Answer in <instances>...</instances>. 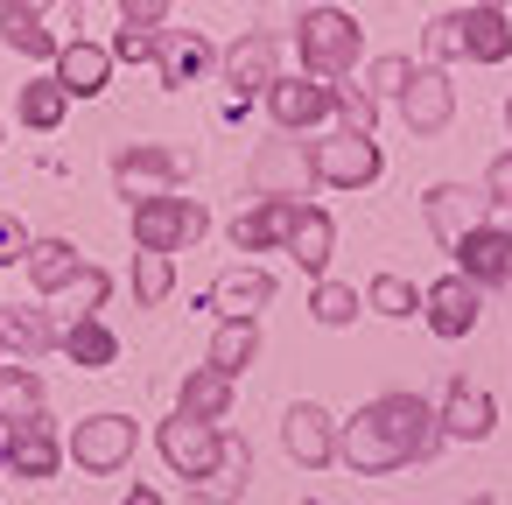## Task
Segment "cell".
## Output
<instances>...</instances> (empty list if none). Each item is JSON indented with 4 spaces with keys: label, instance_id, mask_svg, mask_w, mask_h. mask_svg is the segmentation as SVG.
<instances>
[{
    "label": "cell",
    "instance_id": "1",
    "mask_svg": "<svg viewBox=\"0 0 512 505\" xmlns=\"http://www.w3.org/2000/svg\"><path fill=\"white\" fill-rule=\"evenodd\" d=\"M435 449H442V428L421 393H379L351 421H337V456L358 477H393L407 463H428Z\"/></svg>",
    "mask_w": 512,
    "mask_h": 505
},
{
    "label": "cell",
    "instance_id": "2",
    "mask_svg": "<svg viewBox=\"0 0 512 505\" xmlns=\"http://www.w3.org/2000/svg\"><path fill=\"white\" fill-rule=\"evenodd\" d=\"M295 57H302V78L344 85V78L365 64V29H358V15L330 8V0L302 8V22H295Z\"/></svg>",
    "mask_w": 512,
    "mask_h": 505
},
{
    "label": "cell",
    "instance_id": "3",
    "mask_svg": "<svg viewBox=\"0 0 512 505\" xmlns=\"http://www.w3.org/2000/svg\"><path fill=\"white\" fill-rule=\"evenodd\" d=\"M211 232V211L197 204V197H141L134 204V253H162V260H176V253H190L197 239Z\"/></svg>",
    "mask_w": 512,
    "mask_h": 505
},
{
    "label": "cell",
    "instance_id": "4",
    "mask_svg": "<svg viewBox=\"0 0 512 505\" xmlns=\"http://www.w3.org/2000/svg\"><path fill=\"white\" fill-rule=\"evenodd\" d=\"M309 176H316L323 190L358 197V190H372V183L386 176V155H379V141H365V134H323V141H309Z\"/></svg>",
    "mask_w": 512,
    "mask_h": 505
},
{
    "label": "cell",
    "instance_id": "5",
    "mask_svg": "<svg viewBox=\"0 0 512 505\" xmlns=\"http://www.w3.org/2000/svg\"><path fill=\"white\" fill-rule=\"evenodd\" d=\"M183 176H190V155H183V148H162V141H127V148H113V183L127 190V204L169 197Z\"/></svg>",
    "mask_w": 512,
    "mask_h": 505
},
{
    "label": "cell",
    "instance_id": "6",
    "mask_svg": "<svg viewBox=\"0 0 512 505\" xmlns=\"http://www.w3.org/2000/svg\"><path fill=\"white\" fill-rule=\"evenodd\" d=\"M134 421L127 414H85L78 428H71V442H64V456L78 463V470H92V477H120L127 463H134Z\"/></svg>",
    "mask_w": 512,
    "mask_h": 505
},
{
    "label": "cell",
    "instance_id": "7",
    "mask_svg": "<svg viewBox=\"0 0 512 505\" xmlns=\"http://www.w3.org/2000/svg\"><path fill=\"white\" fill-rule=\"evenodd\" d=\"M155 449H162V463H169L183 484H204V477L225 463V428H218V421L169 414V421H162V435H155Z\"/></svg>",
    "mask_w": 512,
    "mask_h": 505
},
{
    "label": "cell",
    "instance_id": "8",
    "mask_svg": "<svg viewBox=\"0 0 512 505\" xmlns=\"http://www.w3.org/2000/svg\"><path fill=\"white\" fill-rule=\"evenodd\" d=\"M449 260H456V274L477 288V295H491V288H512V225H470L456 246H449Z\"/></svg>",
    "mask_w": 512,
    "mask_h": 505
},
{
    "label": "cell",
    "instance_id": "9",
    "mask_svg": "<svg viewBox=\"0 0 512 505\" xmlns=\"http://www.w3.org/2000/svg\"><path fill=\"white\" fill-rule=\"evenodd\" d=\"M274 64H281V43H274L267 29H246V36H232V43L218 50V78L232 85V99H239V106H246V99H260V92L281 78Z\"/></svg>",
    "mask_w": 512,
    "mask_h": 505
},
{
    "label": "cell",
    "instance_id": "10",
    "mask_svg": "<svg viewBox=\"0 0 512 505\" xmlns=\"http://www.w3.org/2000/svg\"><path fill=\"white\" fill-rule=\"evenodd\" d=\"M421 323H428L442 344H463V337L484 323V295H477L463 274H442V281L421 288Z\"/></svg>",
    "mask_w": 512,
    "mask_h": 505
},
{
    "label": "cell",
    "instance_id": "11",
    "mask_svg": "<svg viewBox=\"0 0 512 505\" xmlns=\"http://www.w3.org/2000/svg\"><path fill=\"white\" fill-rule=\"evenodd\" d=\"M260 99H267V120H274L281 134H316V127L330 120V85H323V78H302V71H295V78H274Z\"/></svg>",
    "mask_w": 512,
    "mask_h": 505
},
{
    "label": "cell",
    "instance_id": "12",
    "mask_svg": "<svg viewBox=\"0 0 512 505\" xmlns=\"http://www.w3.org/2000/svg\"><path fill=\"white\" fill-rule=\"evenodd\" d=\"M400 106V120H407V134H442L449 120H456V85H449V71H435V64H414V78H407V92L393 99Z\"/></svg>",
    "mask_w": 512,
    "mask_h": 505
},
{
    "label": "cell",
    "instance_id": "13",
    "mask_svg": "<svg viewBox=\"0 0 512 505\" xmlns=\"http://www.w3.org/2000/svg\"><path fill=\"white\" fill-rule=\"evenodd\" d=\"M281 449H288L302 470L337 463V414H330V407H316V400H295V407L281 414Z\"/></svg>",
    "mask_w": 512,
    "mask_h": 505
},
{
    "label": "cell",
    "instance_id": "14",
    "mask_svg": "<svg viewBox=\"0 0 512 505\" xmlns=\"http://www.w3.org/2000/svg\"><path fill=\"white\" fill-rule=\"evenodd\" d=\"M302 218V197H253L239 218H232V246L239 253H281L288 232Z\"/></svg>",
    "mask_w": 512,
    "mask_h": 505
},
{
    "label": "cell",
    "instance_id": "15",
    "mask_svg": "<svg viewBox=\"0 0 512 505\" xmlns=\"http://www.w3.org/2000/svg\"><path fill=\"white\" fill-rule=\"evenodd\" d=\"M267 302H274V274L267 267H225L204 288V309H218V323H260Z\"/></svg>",
    "mask_w": 512,
    "mask_h": 505
},
{
    "label": "cell",
    "instance_id": "16",
    "mask_svg": "<svg viewBox=\"0 0 512 505\" xmlns=\"http://www.w3.org/2000/svg\"><path fill=\"white\" fill-rule=\"evenodd\" d=\"M246 183L253 197H302L316 176H309V148L302 141H267L253 162H246Z\"/></svg>",
    "mask_w": 512,
    "mask_h": 505
},
{
    "label": "cell",
    "instance_id": "17",
    "mask_svg": "<svg viewBox=\"0 0 512 505\" xmlns=\"http://www.w3.org/2000/svg\"><path fill=\"white\" fill-rule=\"evenodd\" d=\"M421 218H428L435 246H456L470 225H484V190H470V183H428L421 190Z\"/></svg>",
    "mask_w": 512,
    "mask_h": 505
},
{
    "label": "cell",
    "instance_id": "18",
    "mask_svg": "<svg viewBox=\"0 0 512 505\" xmlns=\"http://www.w3.org/2000/svg\"><path fill=\"white\" fill-rule=\"evenodd\" d=\"M435 428H442V442H484L498 428V400L470 379H449V393L435 407Z\"/></svg>",
    "mask_w": 512,
    "mask_h": 505
},
{
    "label": "cell",
    "instance_id": "19",
    "mask_svg": "<svg viewBox=\"0 0 512 505\" xmlns=\"http://www.w3.org/2000/svg\"><path fill=\"white\" fill-rule=\"evenodd\" d=\"M64 463V442L50 435V421H22V428H0V470L8 477H57Z\"/></svg>",
    "mask_w": 512,
    "mask_h": 505
},
{
    "label": "cell",
    "instance_id": "20",
    "mask_svg": "<svg viewBox=\"0 0 512 505\" xmlns=\"http://www.w3.org/2000/svg\"><path fill=\"white\" fill-rule=\"evenodd\" d=\"M211 64H218L211 36H197V29H162V43H155V71H162L169 92H190Z\"/></svg>",
    "mask_w": 512,
    "mask_h": 505
},
{
    "label": "cell",
    "instance_id": "21",
    "mask_svg": "<svg viewBox=\"0 0 512 505\" xmlns=\"http://www.w3.org/2000/svg\"><path fill=\"white\" fill-rule=\"evenodd\" d=\"M309 281H330V253H337V218L323 211V204H302V218H295V232H288V246H281Z\"/></svg>",
    "mask_w": 512,
    "mask_h": 505
},
{
    "label": "cell",
    "instance_id": "22",
    "mask_svg": "<svg viewBox=\"0 0 512 505\" xmlns=\"http://www.w3.org/2000/svg\"><path fill=\"white\" fill-rule=\"evenodd\" d=\"M50 78L64 85V99H99V92H106V78H113V57H106L99 43H85V36H78V43H64V50H57V71H50Z\"/></svg>",
    "mask_w": 512,
    "mask_h": 505
},
{
    "label": "cell",
    "instance_id": "23",
    "mask_svg": "<svg viewBox=\"0 0 512 505\" xmlns=\"http://www.w3.org/2000/svg\"><path fill=\"white\" fill-rule=\"evenodd\" d=\"M29 281H36V295H64L78 274H85V260H78V246L71 239H29Z\"/></svg>",
    "mask_w": 512,
    "mask_h": 505
},
{
    "label": "cell",
    "instance_id": "24",
    "mask_svg": "<svg viewBox=\"0 0 512 505\" xmlns=\"http://www.w3.org/2000/svg\"><path fill=\"white\" fill-rule=\"evenodd\" d=\"M232 386H239V379H225V372H211V365H190V379H183V393H176V414H190V421H218V428H225V414H232Z\"/></svg>",
    "mask_w": 512,
    "mask_h": 505
},
{
    "label": "cell",
    "instance_id": "25",
    "mask_svg": "<svg viewBox=\"0 0 512 505\" xmlns=\"http://www.w3.org/2000/svg\"><path fill=\"white\" fill-rule=\"evenodd\" d=\"M57 351H64L71 365H85V372H106V365L120 358V337H113L99 316H78V323L57 330Z\"/></svg>",
    "mask_w": 512,
    "mask_h": 505
},
{
    "label": "cell",
    "instance_id": "26",
    "mask_svg": "<svg viewBox=\"0 0 512 505\" xmlns=\"http://www.w3.org/2000/svg\"><path fill=\"white\" fill-rule=\"evenodd\" d=\"M463 57L470 64H505L512 57V22L498 8H463Z\"/></svg>",
    "mask_w": 512,
    "mask_h": 505
},
{
    "label": "cell",
    "instance_id": "27",
    "mask_svg": "<svg viewBox=\"0 0 512 505\" xmlns=\"http://www.w3.org/2000/svg\"><path fill=\"white\" fill-rule=\"evenodd\" d=\"M50 344H57L50 309H36V302H29V309H22V302H15V309H0V351H22V365H29V358L50 351Z\"/></svg>",
    "mask_w": 512,
    "mask_h": 505
},
{
    "label": "cell",
    "instance_id": "28",
    "mask_svg": "<svg viewBox=\"0 0 512 505\" xmlns=\"http://www.w3.org/2000/svg\"><path fill=\"white\" fill-rule=\"evenodd\" d=\"M246 477H253V449H246L239 435H225V463H218L204 484H190V498H197V505H232V498L246 491Z\"/></svg>",
    "mask_w": 512,
    "mask_h": 505
},
{
    "label": "cell",
    "instance_id": "29",
    "mask_svg": "<svg viewBox=\"0 0 512 505\" xmlns=\"http://www.w3.org/2000/svg\"><path fill=\"white\" fill-rule=\"evenodd\" d=\"M253 358H260V323H218V330H211V351H204V365H211V372L239 379Z\"/></svg>",
    "mask_w": 512,
    "mask_h": 505
},
{
    "label": "cell",
    "instance_id": "30",
    "mask_svg": "<svg viewBox=\"0 0 512 505\" xmlns=\"http://www.w3.org/2000/svg\"><path fill=\"white\" fill-rule=\"evenodd\" d=\"M43 414V379L29 365H0V428H22Z\"/></svg>",
    "mask_w": 512,
    "mask_h": 505
},
{
    "label": "cell",
    "instance_id": "31",
    "mask_svg": "<svg viewBox=\"0 0 512 505\" xmlns=\"http://www.w3.org/2000/svg\"><path fill=\"white\" fill-rule=\"evenodd\" d=\"M15 113H22V127H29V134H57V127H64V113H71V99H64V85H57V78H29V85H22V99H15Z\"/></svg>",
    "mask_w": 512,
    "mask_h": 505
},
{
    "label": "cell",
    "instance_id": "32",
    "mask_svg": "<svg viewBox=\"0 0 512 505\" xmlns=\"http://www.w3.org/2000/svg\"><path fill=\"white\" fill-rule=\"evenodd\" d=\"M365 309L386 316V323H407V316H421V288L407 274H372L365 281Z\"/></svg>",
    "mask_w": 512,
    "mask_h": 505
},
{
    "label": "cell",
    "instance_id": "33",
    "mask_svg": "<svg viewBox=\"0 0 512 505\" xmlns=\"http://www.w3.org/2000/svg\"><path fill=\"white\" fill-rule=\"evenodd\" d=\"M330 120H337V134H379V99L365 92V85H330Z\"/></svg>",
    "mask_w": 512,
    "mask_h": 505
},
{
    "label": "cell",
    "instance_id": "34",
    "mask_svg": "<svg viewBox=\"0 0 512 505\" xmlns=\"http://www.w3.org/2000/svg\"><path fill=\"white\" fill-rule=\"evenodd\" d=\"M0 43H8L15 57H36V64H57V36H50V22H36V15H0Z\"/></svg>",
    "mask_w": 512,
    "mask_h": 505
},
{
    "label": "cell",
    "instance_id": "35",
    "mask_svg": "<svg viewBox=\"0 0 512 505\" xmlns=\"http://www.w3.org/2000/svg\"><path fill=\"white\" fill-rule=\"evenodd\" d=\"M358 309H365V295H358L351 281H316V288H309V316H316L323 330H344V323H358Z\"/></svg>",
    "mask_w": 512,
    "mask_h": 505
},
{
    "label": "cell",
    "instance_id": "36",
    "mask_svg": "<svg viewBox=\"0 0 512 505\" xmlns=\"http://www.w3.org/2000/svg\"><path fill=\"white\" fill-rule=\"evenodd\" d=\"M421 57H428L435 71L463 64V8H442V15L428 22V36H421Z\"/></svg>",
    "mask_w": 512,
    "mask_h": 505
},
{
    "label": "cell",
    "instance_id": "37",
    "mask_svg": "<svg viewBox=\"0 0 512 505\" xmlns=\"http://www.w3.org/2000/svg\"><path fill=\"white\" fill-rule=\"evenodd\" d=\"M176 295V260H162V253H134V302L141 309H162Z\"/></svg>",
    "mask_w": 512,
    "mask_h": 505
},
{
    "label": "cell",
    "instance_id": "38",
    "mask_svg": "<svg viewBox=\"0 0 512 505\" xmlns=\"http://www.w3.org/2000/svg\"><path fill=\"white\" fill-rule=\"evenodd\" d=\"M407 78H414V57H400V50H393V57H372L358 85H365L372 99H400V92H407Z\"/></svg>",
    "mask_w": 512,
    "mask_h": 505
},
{
    "label": "cell",
    "instance_id": "39",
    "mask_svg": "<svg viewBox=\"0 0 512 505\" xmlns=\"http://www.w3.org/2000/svg\"><path fill=\"white\" fill-rule=\"evenodd\" d=\"M64 295H71V323H78V316H99V309H106V295H113V274L85 267V274H78V281H71Z\"/></svg>",
    "mask_w": 512,
    "mask_h": 505
},
{
    "label": "cell",
    "instance_id": "40",
    "mask_svg": "<svg viewBox=\"0 0 512 505\" xmlns=\"http://www.w3.org/2000/svg\"><path fill=\"white\" fill-rule=\"evenodd\" d=\"M155 43H162V29H127L120 22V36H113V64H155Z\"/></svg>",
    "mask_w": 512,
    "mask_h": 505
},
{
    "label": "cell",
    "instance_id": "41",
    "mask_svg": "<svg viewBox=\"0 0 512 505\" xmlns=\"http://www.w3.org/2000/svg\"><path fill=\"white\" fill-rule=\"evenodd\" d=\"M484 204H498V211H512V148L505 155H491V169H484Z\"/></svg>",
    "mask_w": 512,
    "mask_h": 505
},
{
    "label": "cell",
    "instance_id": "42",
    "mask_svg": "<svg viewBox=\"0 0 512 505\" xmlns=\"http://www.w3.org/2000/svg\"><path fill=\"white\" fill-rule=\"evenodd\" d=\"M113 8H120V22H127V29H162L176 0H113Z\"/></svg>",
    "mask_w": 512,
    "mask_h": 505
},
{
    "label": "cell",
    "instance_id": "43",
    "mask_svg": "<svg viewBox=\"0 0 512 505\" xmlns=\"http://www.w3.org/2000/svg\"><path fill=\"white\" fill-rule=\"evenodd\" d=\"M15 260H29V232L15 211H0V267H15Z\"/></svg>",
    "mask_w": 512,
    "mask_h": 505
},
{
    "label": "cell",
    "instance_id": "44",
    "mask_svg": "<svg viewBox=\"0 0 512 505\" xmlns=\"http://www.w3.org/2000/svg\"><path fill=\"white\" fill-rule=\"evenodd\" d=\"M0 15H36V22H43V15H50V0H0Z\"/></svg>",
    "mask_w": 512,
    "mask_h": 505
},
{
    "label": "cell",
    "instance_id": "45",
    "mask_svg": "<svg viewBox=\"0 0 512 505\" xmlns=\"http://www.w3.org/2000/svg\"><path fill=\"white\" fill-rule=\"evenodd\" d=\"M127 505H162V491H155V484H134V491H127Z\"/></svg>",
    "mask_w": 512,
    "mask_h": 505
},
{
    "label": "cell",
    "instance_id": "46",
    "mask_svg": "<svg viewBox=\"0 0 512 505\" xmlns=\"http://www.w3.org/2000/svg\"><path fill=\"white\" fill-rule=\"evenodd\" d=\"M477 8H498V15H505V8H512V0H477Z\"/></svg>",
    "mask_w": 512,
    "mask_h": 505
},
{
    "label": "cell",
    "instance_id": "47",
    "mask_svg": "<svg viewBox=\"0 0 512 505\" xmlns=\"http://www.w3.org/2000/svg\"><path fill=\"white\" fill-rule=\"evenodd\" d=\"M505 127H512V92H505Z\"/></svg>",
    "mask_w": 512,
    "mask_h": 505
},
{
    "label": "cell",
    "instance_id": "48",
    "mask_svg": "<svg viewBox=\"0 0 512 505\" xmlns=\"http://www.w3.org/2000/svg\"><path fill=\"white\" fill-rule=\"evenodd\" d=\"M0 141H8V127H0Z\"/></svg>",
    "mask_w": 512,
    "mask_h": 505
},
{
    "label": "cell",
    "instance_id": "49",
    "mask_svg": "<svg viewBox=\"0 0 512 505\" xmlns=\"http://www.w3.org/2000/svg\"><path fill=\"white\" fill-rule=\"evenodd\" d=\"M309 8H316V0H309Z\"/></svg>",
    "mask_w": 512,
    "mask_h": 505
}]
</instances>
